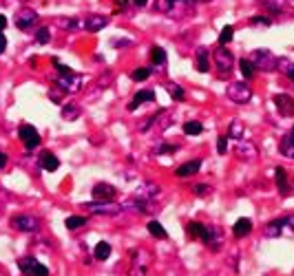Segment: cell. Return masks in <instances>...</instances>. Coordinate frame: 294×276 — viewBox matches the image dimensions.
Wrapping results in <instances>:
<instances>
[{
  "label": "cell",
  "mask_w": 294,
  "mask_h": 276,
  "mask_svg": "<svg viewBox=\"0 0 294 276\" xmlns=\"http://www.w3.org/2000/svg\"><path fill=\"white\" fill-rule=\"evenodd\" d=\"M168 93H170V97H173L175 102H184V99H186V93H184V89L179 87V84H175V82L168 84Z\"/></svg>",
  "instance_id": "4dcf8cb0"
},
{
  "label": "cell",
  "mask_w": 294,
  "mask_h": 276,
  "mask_svg": "<svg viewBox=\"0 0 294 276\" xmlns=\"http://www.w3.org/2000/svg\"><path fill=\"white\" fill-rule=\"evenodd\" d=\"M31 276H49V268L47 265H42L40 261H36V265H33V272Z\"/></svg>",
  "instance_id": "7bdbcfd3"
},
{
  "label": "cell",
  "mask_w": 294,
  "mask_h": 276,
  "mask_svg": "<svg viewBox=\"0 0 294 276\" xmlns=\"http://www.w3.org/2000/svg\"><path fill=\"white\" fill-rule=\"evenodd\" d=\"M250 62L254 64V69L263 71V73H274L277 71V55L270 49H254Z\"/></svg>",
  "instance_id": "6da1fadb"
},
{
  "label": "cell",
  "mask_w": 294,
  "mask_h": 276,
  "mask_svg": "<svg viewBox=\"0 0 294 276\" xmlns=\"http://www.w3.org/2000/svg\"><path fill=\"white\" fill-rule=\"evenodd\" d=\"M7 159H9V157H7V155H4V153H2V150H0V170H2V168H4V166H7Z\"/></svg>",
  "instance_id": "f907efd6"
},
{
  "label": "cell",
  "mask_w": 294,
  "mask_h": 276,
  "mask_svg": "<svg viewBox=\"0 0 294 276\" xmlns=\"http://www.w3.org/2000/svg\"><path fill=\"white\" fill-rule=\"evenodd\" d=\"M274 106H277V113L281 117H294V99L286 93H277L274 95Z\"/></svg>",
  "instance_id": "7c38bea8"
},
{
  "label": "cell",
  "mask_w": 294,
  "mask_h": 276,
  "mask_svg": "<svg viewBox=\"0 0 294 276\" xmlns=\"http://www.w3.org/2000/svg\"><path fill=\"white\" fill-rule=\"evenodd\" d=\"M131 78L135 80V82H144V80L150 78V69H144V66H142V69H135L131 73Z\"/></svg>",
  "instance_id": "60d3db41"
},
{
  "label": "cell",
  "mask_w": 294,
  "mask_h": 276,
  "mask_svg": "<svg viewBox=\"0 0 294 276\" xmlns=\"http://www.w3.org/2000/svg\"><path fill=\"white\" fill-rule=\"evenodd\" d=\"M64 226H66V230H78V228L87 226V219L84 217H69L64 221Z\"/></svg>",
  "instance_id": "8d00e7d4"
},
{
  "label": "cell",
  "mask_w": 294,
  "mask_h": 276,
  "mask_svg": "<svg viewBox=\"0 0 294 276\" xmlns=\"http://www.w3.org/2000/svg\"><path fill=\"white\" fill-rule=\"evenodd\" d=\"M212 192V188L208 184H199V185H195V194L197 197H208V194Z\"/></svg>",
  "instance_id": "bcb514c9"
},
{
  "label": "cell",
  "mask_w": 294,
  "mask_h": 276,
  "mask_svg": "<svg viewBox=\"0 0 294 276\" xmlns=\"http://www.w3.org/2000/svg\"><path fill=\"white\" fill-rule=\"evenodd\" d=\"M84 210L89 212H96V215H120L122 206L115 201H91V203H82Z\"/></svg>",
  "instance_id": "52a82bcc"
},
{
  "label": "cell",
  "mask_w": 294,
  "mask_h": 276,
  "mask_svg": "<svg viewBox=\"0 0 294 276\" xmlns=\"http://www.w3.org/2000/svg\"><path fill=\"white\" fill-rule=\"evenodd\" d=\"M226 93H228V97L235 104H248L250 99H252V89L245 82H232L230 87L226 89Z\"/></svg>",
  "instance_id": "5b68a950"
},
{
  "label": "cell",
  "mask_w": 294,
  "mask_h": 276,
  "mask_svg": "<svg viewBox=\"0 0 294 276\" xmlns=\"http://www.w3.org/2000/svg\"><path fill=\"white\" fill-rule=\"evenodd\" d=\"M277 69L281 71L283 75H288V78L294 82V62L290 58H277Z\"/></svg>",
  "instance_id": "484cf974"
},
{
  "label": "cell",
  "mask_w": 294,
  "mask_h": 276,
  "mask_svg": "<svg viewBox=\"0 0 294 276\" xmlns=\"http://www.w3.org/2000/svg\"><path fill=\"white\" fill-rule=\"evenodd\" d=\"M106 25H108V18H104V16H87L82 20V29H87V31H91V33L102 31Z\"/></svg>",
  "instance_id": "9a60e30c"
},
{
  "label": "cell",
  "mask_w": 294,
  "mask_h": 276,
  "mask_svg": "<svg viewBox=\"0 0 294 276\" xmlns=\"http://www.w3.org/2000/svg\"><path fill=\"white\" fill-rule=\"evenodd\" d=\"M111 82H113V75L111 73H104V78L98 80V89H99V91H104V89H106Z\"/></svg>",
  "instance_id": "7dc6e473"
},
{
  "label": "cell",
  "mask_w": 294,
  "mask_h": 276,
  "mask_svg": "<svg viewBox=\"0 0 294 276\" xmlns=\"http://www.w3.org/2000/svg\"><path fill=\"white\" fill-rule=\"evenodd\" d=\"M51 40V31H49V27H40L36 33V42L38 45H47V42Z\"/></svg>",
  "instance_id": "ab89813d"
},
{
  "label": "cell",
  "mask_w": 294,
  "mask_h": 276,
  "mask_svg": "<svg viewBox=\"0 0 294 276\" xmlns=\"http://www.w3.org/2000/svg\"><path fill=\"white\" fill-rule=\"evenodd\" d=\"M40 168L42 170H47V173H53V170H58L60 168V161H58V157H55L53 153H42L40 157Z\"/></svg>",
  "instance_id": "603a6c76"
},
{
  "label": "cell",
  "mask_w": 294,
  "mask_h": 276,
  "mask_svg": "<svg viewBox=\"0 0 294 276\" xmlns=\"http://www.w3.org/2000/svg\"><path fill=\"white\" fill-rule=\"evenodd\" d=\"M173 9H175L173 0H157L155 2V11H159V13H173Z\"/></svg>",
  "instance_id": "f35d334b"
},
{
  "label": "cell",
  "mask_w": 294,
  "mask_h": 276,
  "mask_svg": "<svg viewBox=\"0 0 294 276\" xmlns=\"http://www.w3.org/2000/svg\"><path fill=\"white\" fill-rule=\"evenodd\" d=\"M235 155L239 157V159L252 161V159H257L259 150H257V146H254L252 141H245V139H237V144H235Z\"/></svg>",
  "instance_id": "4fadbf2b"
},
{
  "label": "cell",
  "mask_w": 294,
  "mask_h": 276,
  "mask_svg": "<svg viewBox=\"0 0 294 276\" xmlns=\"http://www.w3.org/2000/svg\"><path fill=\"white\" fill-rule=\"evenodd\" d=\"M80 113H82V108H80L78 104H75V102H66V104H62L60 115H62V120H66V122H75L80 117Z\"/></svg>",
  "instance_id": "44dd1931"
},
{
  "label": "cell",
  "mask_w": 294,
  "mask_h": 276,
  "mask_svg": "<svg viewBox=\"0 0 294 276\" xmlns=\"http://www.w3.org/2000/svg\"><path fill=\"white\" fill-rule=\"evenodd\" d=\"M201 230H203L201 223H199V221H191V223L186 226V234H188V239H199Z\"/></svg>",
  "instance_id": "836d02e7"
},
{
  "label": "cell",
  "mask_w": 294,
  "mask_h": 276,
  "mask_svg": "<svg viewBox=\"0 0 294 276\" xmlns=\"http://www.w3.org/2000/svg\"><path fill=\"white\" fill-rule=\"evenodd\" d=\"M150 60H153L155 66L166 64V51L162 49V46H153V49H150Z\"/></svg>",
  "instance_id": "f1b7e54d"
},
{
  "label": "cell",
  "mask_w": 294,
  "mask_h": 276,
  "mask_svg": "<svg viewBox=\"0 0 294 276\" xmlns=\"http://www.w3.org/2000/svg\"><path fill=\"white\" fill-rule=\"evenodd\" d=\"M162 194V185H157L155 182H142L133 190L131 197L140 199V201H146V203H155V199Z\"/></svg>",
  "instance_id": "277c9868"
},
{
  "label": "cell",
  "mask_w": 294,
  "mask_h": 276,
  "mask_svg": "<svg viewBox=\"0 0 294 276\" xmlns=\"http://www.w3.org/2000/svg\"><path fill=\"white\" fill-rule=\"evenodd\" d=\"M4 203H7V197H4V192H2V190H0V212H2Z\"/></svg>",
  "instance_id": "db71d44e"
},
{
  "label": "cell",
  "mask_w": 294,
  "mask_h": 276,
  "mask_svg": "<svg viewBox=\"0 0 294 276\" xmlns=\"http://www.w3.org/2000/svg\"><path fill=\"white\" fill-rule=\"evenodd\" d=\"M11 228L18 232H38L40 230V219L33 215H16L11 219Z\"/></svg>",
  "instance_id": "8992f818"
},
{
  "label": "cell",
  "mask_w": 294,
  "mask_h": 276,
  "mask_svg": "<svg viewBox=\"0 0 294 276\" xmlns=\"http://www.w3.org/2000/svg\"><path fill=\"white\" fill-rule=\"evenodd\" d=\"M283 228H286V217L274 219V221H270L268 226H265V232H263V234L268 236V239H274V236H281V234H283Z\"/></svg>",
  "instance_id": "ac0fdd59"
},
{
  "label": "cell",
  "mask_w": 294,
  "mask_h": 276,
  "mask_svg": "<svg viewBox=\"0 0 294 276\" xmlns=\"http://www.w3.org/2000/svg\"><path fill=\"white\" fill-rule=\"evenodd\" d=\"M199 168H201V159H193V161H186L184 166H179V168L175 170V175H177L179 179H186V177H193L195 173H199Z\"/></svg>",
  "instance_id": "e0dca14e"
},
{
  "label": "cell",
  "mask_w": 294,
  "mask_h": 276,
  "mask_svg": "<svg viewBox=\"0 0 294 276\" xmlns=\"http://www.w3.org/2000/svg\"><path fill=\"white\" fill-rule=\"evenodd\" d=\"M148 232L153 236H157V239H168V234H166V230H164V226L159 221H150L148 223Z\"/></svg>",
  "instance_id": "1f68e13d"
},
{
  "label": "cell",
  "mask_w": 294,
  "mask_h": 276,
  "mask_svg": "<svg viewBox=\"0 0 294 276\" xmlns=\"http://www.w3.org/2000/svg\"><path fill=\"white\" fill-rule=\"evenodd\" d=\"M274 182H277L279 190H281V194H288V192H290V184H288V173H286V168H281V166H277V168H274Z\"/></svg>",
  "instance_id": "cb8c5ba5"
},
{
  "label": "cell",
  "mask_w": 294,
  "mask_h": 276,
  "mask_svg": "<svg viewBox=\"0 0 294 276\" xmlns=\"http://www.w3.org/2000/svg\"><path fill=\"white\" fill-rule=\"evenodd\" d=\"M18 137H20V141L25 144L27 150H33L40 146V133L36 131V128L31 126V124H22L20 128H18Z\"/></svg>",
  "instance_id": "ba28073f"
},
{
  "label": "cell",
  "mask_w": 294,
  "mask_h": 276,
  "mask_svg": "<svg viewBox=\"0 0 294 276\" xmlns=\"http://www.w3.org/2000/svg\"><path fill=\"white\" fill-rule=\"evenodd\" d=\"M184 133H186V135H201V133H203V124L186 122V124H184Z\"/></svg>",
  "instance_id": "d590c367"
},
{
  "label": "cell",
  "mask_w": 294,
  "mask_h": 276,
  "mask_svg": "<svg viewBox=\"0 0 294 276\" xmlns=\"http://www.w3.org/2000/svg\"><path fill=\"white\" fill-rule=\"evenodd\" d=\"M62 89L60 87H53V89H49V99L51 102H55V104H62Z\"/></svg>",
  "instance_id": "b9f144b4"
},
{
  "label": "cell",
  "mask_w": 294,
  "mask_h": 276,
  "mask_svg": "<svg viewBox=\"0 0 294 276\" xmlns=\"http://www.w3.org/2000/svg\"><path fill=\"white\" fill-rule=\"evenodd\" d=\"M131 256H133V261H131V268H129V276H146L153 256L144 250H133Z\"/></svg>",
  "instance_id": "3957f363"
},
{
  "label": "cell",
  "mask_w": 294,
  "mask_h": 276,
  "mask_svg": "<svg viewBox=\"0 0 294 276\" xmlns=\"http://www.w3.org/2000/svg\"><path fill=\"white\" fill-rule=\"evenodd\" d=\"M279 153L288 159H294V131L288 133L281 141H279Z\"/></svg>",
  "instance_id": "d6986e66"
},
{
  "label": "cell",
  "mask_w": 294,
  "mask_h": 276,
  "mask_svg": "<svg viewBox=\"0 0 294 276\" xmlns=\"http://www.w3.org/2000/svg\"><path fill=\"white\" fill-rule=\"evenodd\" d=\"M239 71H241V75H244L245 80H250V78H254V71L257 69H254V64L250 60H241L239 62Z\"/></svg>",
  "instance_id": "f546056e"
},
{
  "label": "cell",
  "mask_w": 294,
  "mask_h": 276,
  "mask_svg": "<svg viewBox=\"0 0 294 276\" xmlns=\"http://www.w3.org/2000/svg\"><path fill=\"white\" fill-rule=\"evenodd\" d=\"M82 82H84L82 75H75V73H66V75L60 73L55 78V87H60L64 93H78L82 89Z\"/></svg>",
  "instance_id": "9c48e42d"
},
{
  "label": "cell",
  "mask_w": 294,
  "mask_h": 276,
  "mask_svg": "<svg viewBox=\"0 0 294 276\" xmlns=\"http://www.w3.org/2000/svg\"><path fill=\"white\" fill-rule=\"evenodd\" d=\"M144 102H155V91H150V89H144V91H140L135 95V97L131 99V104H129V111H135L140 104H144Z\"/></svg>",
  "instance_id": "7402d4cb"
},
{
  "label": "cell",
  "mask_w": 294,
  "mask_h": 276,
  "mask_svg": "<svg viewBox=\"0 0 294 276\" xmlns=\"http://www.w3.org/2000/svg\"><path fill=\"white\" fill-rule=\"evenodd\" d=\"M286 226H288V228H292V230H294V212H292V215H288V217H286Z\"/></svg>",
  "instance_id": "816d5d0a"
},
{
  "label": "cell",
  "mask_w": 294,
  "mask_h": 276,
  "mask_svg": "<svg viewBox=\"0 0 294 276\" xmlns=\"http://www.w3.org/2000/svg\"><path fill=\"white\" fill-rule=\"evenodd\" d=\"M36 22H38V13L29 7L20 9V11L16 13V27L20 31H29L31 27H36Z\"/></svg>",
  "instance_id": "30bf717a"
},
{
  "label": "cell",
  "mask_w": 294,
  "mask_h": 276,
  "mask_svg": "<svg viewBox=\"0 0 294 276\" xmlns=\"http://www.w3.org/2000/svg\"><path fill=\"white\" fill-rule=\"evenodd\" d=\"M250 25H263V27H270V25H272V20H270L268 16H252V18H250Z\"/></svg>",
  "instance_id": "f6af8a7d"
},
{
  "label": "cell",
  "mask_w": 294,
  "mask_h": 276,
  "mask_svg": "<svg viewBox=\"0 0 294 276\" xmlns=\"http://www.w3.org/2000/svg\"><path fill=\"white\" fill-rule=\"evenodd\" d=\"M175 150H177V146H175V144H159V148L155 150V153H157V155H166V153H175Z\"/></svg>",
  "instance_id": "c3c4849f"
},
{
  "label": "cell",
  "mask_w": 294,
  "mask_h": 276,
  "mask_svg": "<svg viewBox=\"0 0 294 276\" xmlns=\"http://www.w3.org/2000/svg\"><path fill=\"white\" fill-rule=\"evenodd\" d=\"M232 38H235V27L232 25H226L224 29H221V33H219V45H228V42L232 40Z\"/></svg>",
  "instance_id": "e575fe53"
},
{
  "label": "cell",
  "mask_w": 294,
  "mask_h": 276,
  "mask_svg": "<svg viewBox=\"0 0 294 276\" xmlns=\"http://www.w3.org/2000/svg\"><path fill=\"white\" fill-rule=\"evenodd\" d=\"M93 199L96 201H113L115 199V194H117V188L115 185H111V184H106V182H99L93 185Z\"/></svg>",
  "instance_id": "5bb4252c"
},
{
  "label": "cell",
  "mask_w": 294,
  "mask_h": 276,
  "mask_svg": "<svg viewBox=\"0 0 294 276\" xmlns=\"http://www.w3.org/2000/svg\"><path fill=\"white\" fill-rule=\"evenodd\" d=\"M133 4H135V7H146L148 0H133Z\"/></svg>",
  "instance_id": "11a10c76"
},
{
  "label": "cell",
  "mask_w": 294,
  "mask_h": 276,
  "mask_svg": "<svg viewBox=\"0 0 294 276\" xmlns=\"http://www.w3.org/2000/svg\"><path fill=\"white\" fill-rule=\"evenodd\" d=\"M195 66H197L199 73H208V69H210V51H208L206 46H199V49H197Z\"/></svg>",
  "instance_id": "2e32d148"
},
{
  "label": "cell",
  "mask_w": 294,
  "mask_h": 276,
  "mask_svg": "<svg viewBox=\"0 0 294 276\" xmlns=\"http://www.w3.org/2000/svg\"><path fill=\"white\" fill-rule=\"evenodd\" d=\"M259 2H261V7H265L270 13H274V16L283 11V7H281V0H259Z\"/></svg>",
  "instance_id": "d6a6232c"
},
{
  "label": "cell",
  "mask_w": 294,
  "mask_h": 276,
  "mask_svg": "<svg viewBox=\"0 0 294 276\" xmlns=\"http://www.w3.org/2000/svg\"><path fill=\"white\" fill-rule=\"evenodd\" d=\"M93 256H96L98 261H106L108 256H111V245H108L106 241H99V243L93 247Z\"/></svg>",
  "instance_id": "4316f807"
},
{
  "label": "cell",
  "mask_w": 294,
  "mask_h": 276,
  "mask_svg": "<svg viewBox=\"0 0 294 276\" xmlns=\"http://www.w3.org/2000/svg\"><path fill=\"white\" fill-rule=\"evenodd\" d=\"M250 232H252V221H250V219H239V221L232 226L235 239H244V236H248Z\"/></svg>",
  "instance_id": "ffe728a7"
},
{
  "label": "cell",
  "mask_w": 294,
  "mask_h": 276,
  "mask_svg": "<svg viewBox=\"0 0 294 276\" xmlns=\"http://www.w3.org/2000/svg\"><path fill=\"white\" fill-rule=\"evenodd\" d=\"M4 27H7V18L0 13V31H4Z\"/></svg>",
  "instance_id": "9f6ffc18"
},
{
  "label": "cell",
  "mask_w": 294,
  "mask_h": 276,
  "mask_svg": "<svg viewBox=\"0 0 294 276\" xmlns=\"http://www.w3.org/2000/svg\"><path fill=\"white\" fill-rule=\"evenodd\" d=\"M212 62H215L217 71H219L221 75H230L232 66H235V55H232L224 45H219L215 51H212Z\"/></svg>",
  "instance_id": "7a4b0ae2"
},
{
  "label": "cell",
  "mask_w": 294,
  "mask_h": 276,
  "mask_svg": "<svg viewBox=\"0 0 294 276\" xmlns=\"http://www.w3.org/2000/svg\"><path fill=\"white\" fill-rule=\"evenodd\" d=\"M226 150H228V135H221L219 139H217V153L226 155Z\"/></svg>",
  "instance_id": "ee69618b"
},
{
  "label": "cell",
  "mask_w": 294,
  "mask_h": 276,
  "mask_svg": "<svg viewBox=\"0 0 294 276\" xmlns=\"http://www.w3.org/2000/svg\"><path fill=\"white\" fill-rule=\"evenodd\" d=\"M33 265H36V259H31V256H25V259L18 261V268H20L22 274H31L33 272Z\"/></svg>",
  "instance_id": "74e56055"
},
{
  "label": "cell",
  "mask_w": 294,
  "mask_h": 276,
  "mask_svg": "<svg viewBox=\"0 0 294 276\" xmlns=\"http://www.w3.org/2000/svg\"><path fill=\"white\" fill-rule=\"evenodd\" d=\"M55 25H58V29H62V31L82 29V20H78V18H55Z\"/></svg>",
  "instance_id": "d4e9b609"
},
{
  "label": "cell",
  "mask_w": 294,
  "mask_h": 276,
  "mask_svg": "<svg viewBox=\"0 0 294 276\" xmlns=\"http://www.w3.org/2000/svg\"><path fill=\"white\" fill-rule=\"evenodd\" d=\"M115 4H117V9H126V4H129V0H115Z\"/></svg>",
  "instance_id": "f5cc1de1"
},
{
  "label": "cell",
  "mask_w": 294,
  "mask_h": 276,
  "mask_svg": "<svg viewBox=\"0 0 294 276\" xmlns=\"http://www.w3.org/2000/svg\"><path fill=\"white\" fill-rule=\"evenodd\" d=\"M244 133H245V126L241 124L239 120H235L230 124V131H228V139H244Z\"/></svg>",
  "instance_id": "83f0119b"
},
{
  "label": "cell",
  "mask_w": 294,
  "mask_h": 276,
  "mask_svg": "<svg viewBox=\"0 0 294 276\" xmlns=\"http://www.w3.org/2000/svg\"><path fill=\"white\" fill-rule=\"evenodd\" d=\"M7 51V38H4V33L0 31V53H4Z\"/></svg>",
  "instance_id": "681fc988"
},
{
  "label": "cell",
  "mask_w": 294,
  "mask_h": 276,
  "mask_svg": "<svg viewBox=\"0 0 294 276\" xmlns=\"http://www.w3.org/2000/svg\"><path fill=\"white\" fill-rule=\"evenodd\" d=\"M199 239L203 241L208 247H210L212 252H217L221 247V232H219V228H212V226H203V230H201V234H199Z\"/></svg>",
  "instance_id": "8fae6325"
}]
</instances>
